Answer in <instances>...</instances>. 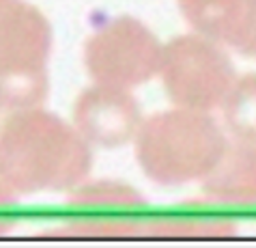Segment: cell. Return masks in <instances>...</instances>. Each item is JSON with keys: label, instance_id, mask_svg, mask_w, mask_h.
I'll use <instances>...</instances> for the list:
<instances>
[{"label": "cell", "instance_id": "6da1fadb", "mask_svg": "<svg viewBox=\"0 0 256 248\" xmlns=\"http://www.w3.org/2000/svg\"><path fill=\"white\" fill-rule=\"evenodd\" d=\"M32 16L16 0H0V63H18V26Z\"/></svg>", "mask_w": 256, "mask_h": 248}, {"label": "cell", "instance_id": "7a4b0ae2", "mask_svg": "<svg viewBox=\"0 0 256 248\" xmlns=\"http://www.w3.org/2000/svg\"><path fill=\"white\" fill-rule=\"evenodd\" d=\"M2 186H4V183L0 181V188H2ZM2 201H4V194H2V190H0V203H2Z\"/></svg>", "mask_w": 256, "mask_h": 248}]
</instances>
